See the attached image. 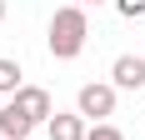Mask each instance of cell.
Listing matches in <instances>:
<instances>
[{"mask_svg":"<svg viewBox=\"0 0 145 140\" xmlns=\"http://www.w3.org/2000/svg\"><path fill=\"white\" fill-rule=\"evenodd\" d=\"M30 130H35V125L5 100V110H0V140H30Z\"/></svg>","mask_w":145,"mask_h":140,"instance_id":"8992f818","label":"cell"},{"mask_svg":"<svg viewBox=\"0 0 145 140\" xmlns=\"http://www.w3.org/2000/svg\"><path fill=\"white\" fill-rule=\"evenodd\" d=\"M50 55L55 60H75L80 50H85L90 40V20H85V5H60L55 15H50Z\"/></svg>","mask_w":145,"mask_h":140,"instance_id":"6da1fadb","label":"cell"},{"mask_svg":"<svg viewBox=\"0 0 145 140\" xmlns=\"http://www.w3.org/2000/svg\"><path fill=\"white\" fill-rule=\"evenodd\" d=\"M75 5H80V0H75Z\"/></svg>","mask_w":145,"mask_h":140,"instance_id":"7c38bea8","label":"cell"},{"mask_svg":"<svg viewBox=\"0 0 145 140\" xmlns=\"http://www.w3.org/2000/svg\"><path fill=\"white\" fill-rule=\"evenodd\" d=\"M85 140H125V135H120V130L105 120V125H90V135H85Z\"/></svg>","mask_w":145,"mask_h":140,"instance_id":"9c48e42d","label":"cell"},{"mask_svg":"<svg viewBox=\"0 0 145 140\" xmlns=\"http://www.w3.org/2000/svg\"><path fill=\"white\" fill-rule=\"evenodd\" d=\"M115 10L125 20H145V0H115Z\"/></svg>","mask_w":145,"mask_h":140,"instance_id":"ba28073f","label":"cell"},{"mask_svg":"<svg viewBox=\"0 0 145 140\" xmlns=\"http://www.w3.org/2000/svg\"><path fill=\"white\" fill-rule=\"evenodd\" d=\"M20 75H25V70H20V60H10V55H0V95H15V90H20Z\"/></svg>","mask_w":145,"mask_h":140,"instance_id":"52a82bcc","label":"cell"},{"mask_svg":"<svg viewBox=\"0 0 145 140\" xmlns=\"http://www.w3.org/2000/svg\"><path fill=\"white\" fill-rule=\"evenodd\" d=\"M0 20H5V0H0Z\"/></svg>","mask_w":145,"mask_h":140,"instance_id":"8fae6325","label":"cell"},{"mask_svg":"<svg viewBox=\"0 0 145 140\" xmlns=\"http://www.w3.org/2000/svg\"><path fill=\"white\" fill-rule=\"evenodd\" d=\"M115 85L110 80H90L80 85V95H75V115L80 120H95V125H105V115H115Z\"/></svg>","mask_w":145,"mask_h":140,"instance_id":"7a4b0ae2","label":"cell"},{"mask_svg":"<svg viewBox=\"0 0 145 140\" xmlns=\"http://www.w3.org/2000/svg\"><path fill=\"white\" fill-rule=\"evenodd\" d=\"M45 130H50V140H85L90 135V125L80 120V115H60V110L45 120Z\"/></svg>","mask_w":145,"mask_h":140,"instance_id":"5b68a950","label":"cell"},{"mask_svg":"<svg viewBox=\"0 0 145 140\" xmlns=\"http://www.w3.org/2000/svg\"><path fill=\"white\" fill-rule=\"evenodd\" d=\"M80 5H115V0H80Z\"/></svg>","mask_w":145,"mask_h":140,"instance_id":"30bf717a","label":"cell"},{"mask_svg":"<svg viewBox=\"0 0 145 140\" xmlns=\"http://www.w3.org/2000/svg\"><path fill=\"white\" fill-rule=\"evenodd\" d=\"M10 105L25 115L30 125H45V120L55 115V100H50V90H40V85H20V90L10 95Z\"/></svg>","mask_w":145,"mask_h":140,"instance_id":"3957f363","label":"cell"},{"mask_svg":"<svg viewBox=\"0 0 145 140\" xmlns=\"http://www.w3.org/2000/svg\"><path fill=\"white\" fill-rule=\"evenodd\" d=\"M110 85L115 90H145V55H115Z\"/></svg>","mask_w":145,"mask_h":140,"instance_id":"277c9868","label":"cell"}]
</instances>
